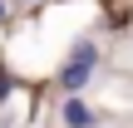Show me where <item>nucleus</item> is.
Listing matches in <instances>:
<instances>
[{
    "label": "nucleus",
    "instance_id": "f257e3e1",
    "mask_svg": "<svg viewBox=\"0 0 133 128\" xmlns=\"http://www.w3.org/2000/svg\"><path fill=\"white\" fill-rule=\"evenodd\" d=\"M99 64H104V54H99V39L79 35V39L69 44L64 64H59V94H64V99H84V89L94 84Z\"/></svg>",
    "mask_w": 133,
    "mask_h": 128
},
{
    "label": "nucleus",
    "instance_id": "f03ea898",
    "mask_svg": "<svg viewBox=\"0 0 133 128\" xmlns=\"http://www.w3.org/2000/svg\"><path fill=\"white\" fill-rule=\"evenodd\" d=\"M59 123L64 128H99V113H94L84 99H64V104H59Z\"/></svg>",
    "mask_w": 133,
    "mask_h": 128
},
{
    "label": "nucleus",
    "instance_id": "7ed1b4c3",
    "mask_svg": "<svg viewBox=\"0 0 133 128\" xmlns=\"http://www.w3.org/2000/svg\"><path fill=\"white\" fill-rule=\"evenodd\" d=\"M10 99V74H0V104Z\"/></svg>",
    "mask_w": 133,
    "mask_h": 128
},
{
    "label": "nucleus",
    "instance_id": "20e7f679",
    "mask_svg": "<svg viewBox=\"0 0 133 128\" xmlns=\"http://www.w3.org/2000/svg\"><path fill=\"white\" fill-rule=\"evenodd\" d=\"M5 20H10V0H0V25H5Z\"/></svg>",
    "mask_w": 133,
    "mask_h": 128
},
{
    "label": "nucleus",
    "instance_id": "39448f33",
    "mask_svg": "<svg viewBox=\"0 0 133 128\" xmlns=\"http://www.w3.org/2000/svg\"><path fill=\"white\" fill-rule=\"evenodd\" d=\"M25 5H39V0H25Z\"/></svg>",
    "mask_w": 133,
    "mask_h": 128
}]
</instances>
